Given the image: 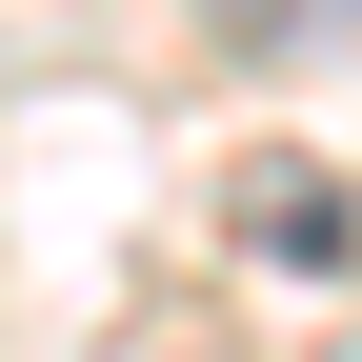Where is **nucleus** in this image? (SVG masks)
<instances>
[{
    "label": "nucleus",
    "instance_id": "obj_2",
    "mask_svg": "<svg viewBox=\"0 0 362 362\" xmlns=\"http://www.w3.org/2000/svg\"><path fill=\"white\" fill-rule=\"evenodd\" d=\"M342 21H362V0H202V40H221V61H322Z\"/></svg>",
    "mask_w": 362,
    "mask_h": 362
},
{
    "label": "nucleus",
    "instance_id": "obj_1",
    "mask_svg": "<svg viewBox=\"0 0 362 362\" xmlns=\"http://www.w3.org/2000/svg\"><path fill=\"white\" fill-rule=\"evenodd\" d=\"M221 221L282 262H362V202H322V161H221Z\"/></svg>",
    "mask_w": 362,
    "mask_h": 362
}]
</instances>
